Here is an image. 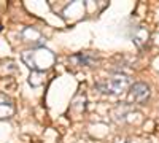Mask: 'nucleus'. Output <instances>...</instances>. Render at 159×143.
Segmentation results:
<instances>
[{"label":"nucleus","mask_w":159,"mask_h":143,"mask_svg":"<svg viewBox=\"0 0 159 143\" xmlns=\"http://www.w3.org/2000/svg\"><path fill=\"white\" fill-rule=\"evenodd\" d=\"M22 60L29 69H32L35 72H43V70H48L54 64V54L49 49L35 48L30 51H24Z\"/></svg>","instance_id":"1"},{"label":"nucleus","mask_w":159,"mask_h":143,"mask_svg":"<svg viewBox=\"0 0 159 143\" xmlns=\"http://www.w3.org/2000/svg\"><path fill=\"white\" fill-rule=\"evenodd\" d=\"M129 87V78L126 75L121 73H116L108 76L107 80H103L97 84V89L102 91L103 94H108V96H116V94H121Z\"/></svg>","instance_id":"2"},{"label":"nucleus","mask_w":159,"mask_h":143,"mask_svg":"<svg viewBox=\"0 0 159 143\" xmlns=\"http://www.w3.org/2000/svg\"><path fill=\"white\" fill-rule=\"evenodd\" d=\"M150 97V86L145 83H135L134 86H130L129 89V102L132 103H142Z\"/></svg>","instance_id":"3"},{"label":"nucleus","mask_w":159,"mask_h":143,"mask_svg":"<svg viewBox=\"0 0 159 143\" xmlns=\"http://www.w3.org/2000/svg\"><path fill=\"white\" fill-rule=\"evenodd\" d=\"M15 114V103L5 94H0V119H8Z\"/></svg>","instance_id":"4"},{"label":"nucleus","mask_w":159,"mask_h":143,"mask_svg":"<svg viewBox=\"0 0 159 143\" xmlns=\"http://www.w3.org/2000/svg\"><path fill=\"white\" fill-rule=\"evenodd\" d=\"M21 38L27 43H40L42 42V34L35 29H32V27H25L21 32Z\"/></svg>","instance_id":"5"},{"label":"nucleus","mask_w":159,"mask_h":143,"mask_svg":"<svg viewBox=\"0 0 159 143\" xmlns=\"http://www.w3.org/2000/svg\"><path fill=\"white\" fill-rule=\"evenodd\" d=\"M73 59L80 60V65H89V64H92V60H94V56H91L89 53H83V54L75 56Z\"/></svg>","instance_id":"6"},{"label":"nucleus","mask_w":159,"mask_h":143,"mask_svg":"<svg viewBox=\"0 0 159 143\" xmlns=\"http://www.w3.org/2000/svg\"><path fill=\"white\" fill-rule=\"evenodd\" d=\"M134 38H135V43H137L139 46H142V43L148 42V32L145 30V29H139Z\"/></svg>","instance_id":"7"}]
</instances>
